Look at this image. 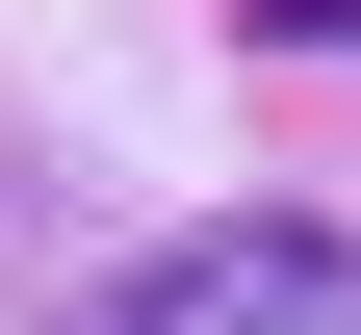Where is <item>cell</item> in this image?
<instances>
[{"mask_svg": "<svg viewBox=\"0 0 361 335\" xmlns=\"http://www.w3.org/2000/svg\"><path fill=\"white\" fill-rule=\"evenodd\" d=\"M78 335H361V232L336 207H207V232H155Z\"/></svg>", "mask_w": 361, "mask_h": 335, "instance_id": "cell-1", "label": "cell"}]
</instances>
